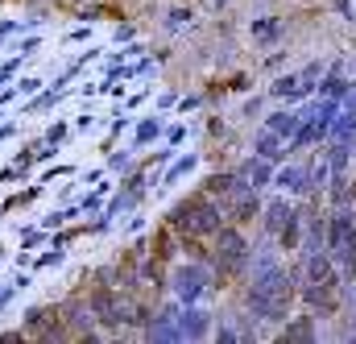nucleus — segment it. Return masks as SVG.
<instances>
[{"mask_svg": "<svg viewBox=\"0 0 356 344\" xmlns=\"http://www.w3.org/2000/svg\"><path fill=\"white\" fill-rule=\"evenodd\" d=\"M91 311H95V320L99 324H108V328H124L129 324V311H133V303L129 299H120L112 286H99V290H91Z\"/></svg>", "mask_w": 356, "mask_h": 344, "instance_id": "7ed1b4c3", "label": "nucleus"}, {"mask_svg": "<svg viewBox=\"0 0 356 344\" xmlns=\"http://www.w3.org/2000/svg\"><path fill=\"white\" fill-rule=\"evenodd\" d=\"M269 95H273V100H286V104L307 100V95H302V84H298V75H282V79H273V84H269Z\"/></svg>", "mask_w": 356, "mask_h": 344, "instance_id": "f3484780", "label": "nucleus"}, {"mask_svg": "<svg viewBox=\"0 0 356 344\" xmlns=\"http://www.w3.org/2000/svg\"><path fill=\"white\" fill-rule=\"evenodd\" d=\"M38 87H42V79H21V84H17V95H33Z\"/></svg>", "mask_w": 356, "mask_h": 344, "instance_id": "7c9ffc66", "label": "nucleus"}, {"mask_svg": "<svg viewBox=\"0 0 356 344\" xmlns=\"http://www.w3.org/2000/svg\"><path fill=\"white\" fill-rule=\"evenodd\" d=\"M282 341H315V315H294V320H286Z\"/></svg>", "mask_w": 356, "mask_h": 344, "instance_id": "dca6fc26", "label": "nucleus"}, {"mask_svg": "<svg viewBox=\"0 0 356 344\" xmlns=\"http://www.w3.org/2000/svg\"><path fill=\"white\" fill-rule=\"evenodd\" d=\"M158 129H162L158 120H141V129H137V146H145V141H154V137H158Z\"/></svg>", "mask_w": 356, "mask_h": 344, "instance_id": "393cba45", "label": "nucleus"}, {"mask_svg": "<svg viewBox=\"0 0 356 344\" xmlns=\"http://www.w3.org/2000/svg\"><path fill=\"white\" fill-rule=\"evenodd\" d=\"M58 95H63V87H54V91H42V95L29 104V112H33V108H54V104H58Z\"/></svg>", "mask_w": 356, "mask_h": 344, "instance_id": "b1692460", "label": "nucleus"}, {"mask_svg": "<svg viewBox=\"0 0 356 344\" xmlns=\"http://www.w3.org/2000/svg\"><path fill=\"white\" fill-rule=\"evenodd\" d=\"M273 33H277V21H273V17L253 21V38H273Z\"/></svg>", "mask_w": 356, "mask_h": 344, "instance_id": "5701e85b", "label": "nucleus"}, {"mask_svg": "<svg viewBox=\"0 0 356 344\" xmlns=\"http://www.w3.org/2000/svg\"><path fill=\"white\" fill-rule=\"evenodd\" d=\"M170 29H182V25H191V8H170V21H166Z\"/></svg>", "mask_w": 356, "mask_h": 344, "instance_id": "a878e982", "label": "nucleus"}, {"mask_svg": "<svg viewBox=\"0 0 356 344\" xmlns=\"http://www.w3.org/2000/svg\"><path fill=\"white\" fill-rule=\"evenodd\" d=\"M228 199H232V203H228V216H232L236 224H249L253 216H261V199H257V191H253V187L236 182V191H232Z\"/></svg>", "mask_w": 356, "mask_h": 344, "instance_id": "6e6552de", "label": "nucleus"}, {"mask_svg": "<svg viewBox=\"0 0 356 344\" xmlns=\"http://www.w3.org/2000/svg\"><path fill=\"white\" fill-rule=\"evenodd\" d=\"M178 336L182 341H203L207 332H211V311H203V307H195V303H178Z\"/></svg>", "mask_w": 356, "mask_h": 344, "instance_id": "39448f33", "label": "nucleus"}, {"mask_svg": "<svg viewBox=\"0 0 356 344\" xmlns=\"http://www.w3.org/2000/svg\"><path fill=\"white\" fill-rule=\"evenodd\" d=\"M13 137V125H0V141H8Z\"/></svg>", "mask_w": 356, "mask_h": 344, "instance_id": "c9c22d12", "label": "nucleus"}, {"mask_svg": "<svg viewBox=\"0 0 356 344\" xmlns=\"http://www.w3.org/2000/svg\"><path fill=\"white\" fill-rule=\"evenodd\" d=\"M38 241H42V233H25V237H21V249H33Z\"/></svg>", "mask_w": 356, "mask_h": 344, "instance_id": "473e14b6", "label": "nucleus"}, {"mask_svg": "<svg viewBox=\"0 0 356 344\" xmlns=\"http://www.w3.org/2000/svg\"><path fill=\"white\" fill-rule=\"evenodd\" d=\"M216 341H241V332H236V328H228V324H220V328H216Z\"/></svg>", "mask_w": 356, "mask_h": 344, "instance_id": "c85d7f7f", "label": "nucleus"}, {"mask_svg": "<svg viewBox=\"0 0 356 344\" xmlns=\"http://www.w3.org/2000/svg\"><path fill=\"white\" fill-rule=\"evenodd\" d=\"M63 258H67V253H63V245L54 241V249H50V253H42V258H38V265H58Z\"/></svg>", "mask_w": 356, "mask_h": 344, "instance_id": "bb28decb", "label": "nucleus"}, {"mask_svg": "<svg viewBox=\"0 0 356 344\" xmlns=\"http://www.w3.org/2000/svg\"><path fill=\"white\" fill-rule=\"evenodd\" d=\"M8 299H13V290H8V286H0V311L8 307Z\"/></svg>", "mask_w": 356, "mask_h": 344, "instance_id": "f704fd0d", "label": "nucleus"}, {"mask_svg": "<svg viewBox=\"0 0 356 344\" xmlns=\"http://www.w3.org/2000/svg\"><path fill=\"white\" fill-rule=\"evenodd\" d=\"M220 224H224V208L216 203V195H191L170 212V228L186 237H216Z\"/></svg>", "mask_w": 356, "mask_h": 344, "instance_id": "f257e3e1", "label": "nucleus"}, {"mask_svg": "<svg viewBox=\"0 0 356 344\" xmlns=\"http://www.w3.org/2000/svg\"><path fill=\"white\" fill-rule=\"evenodd\" d=\"M319 91H323L327 100H344V95H348V79H344L340 71H332V75H327V79L319 84Z\"/></svg>", "mask_w": 356, "mask_h": 344, "instance_id": "aec40b11", "label": "nucleus"}, {"mask_svg": "<svg viewBox=\"0 0 356 344\" xmlns=\"http://www.w3.org/2000/svg\"><path fill=\"white\" fill-rule=\"evenodd\" d=\"M340 286H323V282H302V303L315 311V315H336L340 311V295H336Z\"/></svg>", "mask_w": 356, "mask_h": 344, "instance_id": "0eeeda50", "label": "nucleus"}, {"mask_svg": "<svg viewBox=\"0 0 356 344\" xmlns=\"http://www.w3.org/2000/svg\"><path fill=\"white\" fill-rule=\"evenodd\" d=\"M253 154L257 158H266V162H282L286 154H290V146L277 137V133H269V129H261L257 137H253Z\"/></svg>", "mask_w": 356, "mask_h": 344, "instance_id": "9b49d317", "label": "nucleus"}, {"mask_svg": "<svg viewBox=\"0 0 356 344\" xmlns=\"http://www.w3.org/2000/svg\"><path fill=\"white\" fill-rule=\"evenodd\" d=\"M344 112H348V116L356 120V91H348V104H344Z\"/></svg>", "mask_w": 356, "mask_h": 344, "instance_id": "72a5a7b5", "label": "nucleus"}, {"mask_svg": "<svg viewBox=\"0 0 356 344\" xmlns=\"http://www.w3.org/2000/svg\"><path fill=\"white\" fill-rule=\"evenodd\" d=\"M315 79H323V63H311V67H302V71H298L302 95H311V91H315Z\"/></svg>", "mask_w": 356, "mask_h": 344, "instance_id": "412c9836", "label": "nucleus"}, {"mask_svg": "<svg viewBox=\"0 0 356 344\" xmlns=\"http://www.w3.org/2000/svg\"><path fill=\"white\" fill-rule=\"evenodd\" d=\"M249 269V241L241 237V228L220 224L216 228V274L220 278H241Z\"/></svg>", "mask_w": 356, "mask_h": 344, "instance_id": "f03ea898", "label": "nucleus"}, {"mask_svg": "<svg viewBox=\"0 0 356 344\" xmlns=\"http://www.w3.org/2000/svg\"><path fill=\"white\" fill-rule=\"evenodd\" d=\"M298 241H302V212H290V216H286V224L277 228V245H282L286 253H294V249H298Z\"/></svg>", "mask_w": 356, "mask_h": 344, "instance_id": "2eb2a0df", "label": "nucleus"}, {"mask_svg": "<svg viewBox=\"0 0 356 344\" xmlns=\"http://www.w3.org/2000/svg\"><path fill=\"white\" fill-rule=\"evenodd\" d=\"M269 166H273V162H266V158H257V154H253L249 162H241V171H236V178H241L245 187H253V191H257V187H266V182H273V171H269Z\"/></svg>", "mask_w": 356, "mask_h": 344, "instance_id": "9d476101", "label": "nucleus"}, {"mask_svg": "<svg viewBox=\"0 0 356 344\" xmlns=\"http://www.w3.org/2000/svg\"><path fill=\"white\" fill-rule=\"evenodd\" d=\"M63 320H67V328H71V332H83V336H88L91 324H95V311H91V303H83V299H71Z\"/></svg>", "mask_w": 356, "mask_h": 344, "instance_id": "ddd939ff", "label": "nucleus"}, {"mask_svg": "<svg viewBox=\"0 0 356 344\" xmlns=\"http://www.w3.org/2000/svg\"><path fill=\"white\" fill-rule=\"evenodd\" d=\"M17 67H21V58H13V63H4V67H0V87H4L8 79H13V75H17Z\"/></svg>", "mask_w": 356, "mask_h": 344, "instance_id": "c756f323", "label": "nucleus"}, {"mask_svg": "<svg viewBox=\"0 0 356 344\" xmlns=\"http://www.w3.org/2000/svg\"><path fill=\"white\" fill-rule=\"evenodd\" d=\"M38 46H42V42H38V38H25V42H21V46H17V50H21V58H25V54H38Z\"/></svg>", "mask_w": 356, "mask_h": 344, "instance_id": "2f4dec72", "label": "nucleus"}, {"mask_svg": "<svg viewBox=\"0 0 356 344\" xmlns=\"http://www.w3.org/2000/svg\"><path fill=\"white\" fill-rule=\"evenodd\" d=\"M170 286H175V299L178 303H199L211 286V274L203 265H178L170 274Z\"/></svg>", "mask_w": 356, "mask_h": 344, "instance_id": "20e7f679", "label": "nucleus"}, {"mask_svg": "<svg viewBox=\"0 0 356 344\" xmlns=\"http://www.w3.org/2000/svg\"><path fill=\"white\" fill-rule=\"evenodd\" d=\"M236 182H241L236 174H211V178H207V195H220V199H228V195L236 191Z\"/></svg>", "mask_w": 356, "mask_h": 344, "instance_id": "6ab92c4d", "label": "nucleus"}, {"mask_svg": "<svg viewBox=\"0 0 356 344\" xmlns=\"http://www.w3.org/2000/svg\"><path fill=\"white\" fill-rule=\"evenodd\" d=\"M137 282H141V286H162V269H158V261H145V265L137 269Z\"/></svg>", "mask_w": 356, "mask_h": 344, "instance_id": "4be33fe9", "label": "nucleus"}, {"mask_svg": "<svg viewBox=\"0 0 356 344\" xmlns=\"http://www.w3.org/2000/svg\"><path fill=\"white\" fill-rule=\"evenodd\" d=\"M298 125H302V112H294V108H277V112H269L266 116V129L269 133H277L282 141H290Z\"/></svg>", "mask_w": 356, "mask_h": 344, "instance_id": "f8f14e48", "label": "nucleus"}, {"mask_svg": "<svg viewBox=\"0 0 356 344\" xmlns=\"http://www.w3.org/2000/svg\"><path fill=\"white\" fill-rule=\"evenodd\" d=\"M25 336H38V341H58L63 336V320H58V311L54 307H33L29 315H25V328H21Z\"/></svg>", "mask_w": 356, "mask_h": 344, "instance_id": "423d86ee", "label": "nucleus"}, {"mask_svg": "<svg viewBox=\"0 0 356 344\" xmlns=\"http://www.w3.org/2000/svg\"><path fill=\"white\" fill-rule=\"evenodd\" d=\"M63 137H67V125H63V120H58V125H50V129H46V141H50V146H58V141H63Z\"/></svg>", "mask_w": 356, "mask_h": 344, "instance_id": "cd10ccee", "label": "nucleus"}, {"mask_svg": "<svg viewBox=\"0 0 356 344\" xmlns=\"http://www.w3.org/2000/svg\"><path fill=\"white\" fill-rule=\"evenodd\" d=\"M273 187H282V191H290V195H307V191H311L302 166H282V171L273 174Z\"/></svg>", "mask_w": 356, "mask_h": 344, "instance_id": "4468645a", "label": "nucleus"}, {"mask_svg": "<svg viewBox=\"0 0 356 344\" xmlns=\"http://www.w3.org/2000/svg\"><path fill=\"white\" fill-rule=\"evenodd\" d=\"M302 253H327V216H307L302 212Z\"/></svg>", "mask_w": 356, "mask_h": 344, "instance_id": "1a4fd4ad", "label": "nucleus"}, {"mask_svg": "<svg viewBox=\"0 0 356 344\" xmlns=\"http://www.w3.org/2000/svg\"><path fill=\"white\" fill-rule=\"evenodd\" d=\"M290 212H294V208H290L286 199H273L269 208H261V224H266V233H273V237H277V228L286 224V216H290Z\"/></svg>", "mask_w": 356, "mask_h": 344, "instance_id": "a211bd4d", "label": "nucleus"}]
</instances>
